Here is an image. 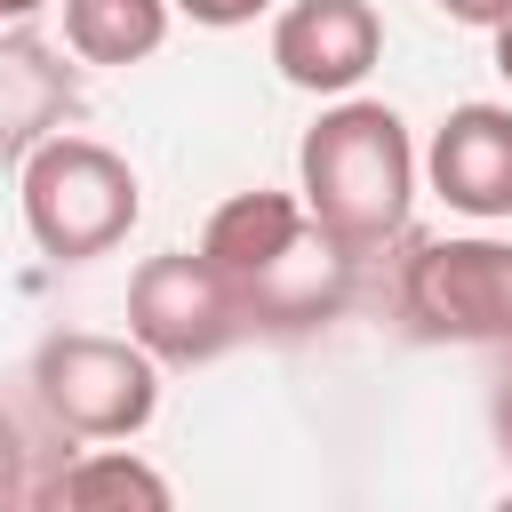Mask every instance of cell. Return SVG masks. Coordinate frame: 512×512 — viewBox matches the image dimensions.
Wrapping results in <instances>:
<instances>
[{
	"instance_id": "cell-6",
	"label": "cell",
	"mask_w": 512,
	"mask_h": 512,
	"mask_svg": "<svg viewBox=\"0 0 512 512\" xmlns=\"http://www.w3.org/2000/svg\"><path fill=\"white\" fill-rule=\"evenodd\" d=\"M128 336L168 368H200V360L232 352L248 336V320H240L232 288L208 272V256L168 248V256H144L128 280Z\"/></svg>"
},
{
	"instance_id": "cell-9",
	"label": "cell",
	"mask_w": 512,
	"mask_h": 512,
	"mask_svg": "<svg viewBox=\"0 0 512 512\" xmlns=\"http://www.w3.org/2000/svg\"><path fill=\"white\" fill-rule=\"evenodd\" d=\"M32 504H56V512H96V504H168V480L152 472V464H136V456H120V448H96V456H72V464H56L40 488H32Z\"/></svg>"
},
{
	"instance_id": "cell-3",
	"label": "cell",
	"mask_w": 512,
	"mask_h": 512,
	"mask_svg": "<svg viewBox=\"0 0 512 512\" xmlns=\"http://www.w3.org/2000/svg\"><path fill=\"white\" fill-rule=\"evenodd\" d=\"M24 224L40 240V256L56 264H88V256H112L136 216H144V192H136V168L96 144V136H48L32 160H24Z\"/></svg>"
},
{
	"instance_id": "cell-8",
	"label": "cell",
	"mask_w": 512,
	"mask_h": 512,
	"mask_svg": "<svg viewBox=\"0 0 512 512\" xmlns=\"http://www.w3.org/2000/svg\"><path fill=\"white\" fill-rule=\"evenodd\" d=\"M432 192L464 216H512V104H456L432 128Z\"/></svg>"
},
{
	"instance_id": "cell-7",
	"label": "cell",
	"mask_w": 512,
	"mask_h": 512,
	"mask_svg": "<svg viewBox=\"0 0 512 512\" xmlns=\"http://www.w3.org/2000/svg\"><path fill=\"white\" fill-rule=\"evenodd\" d=\"M376 56H384V16H376L368 0H296V8H280V24H272V64H280V80L304 88V96H344V88H360V80L376 72Z\"/></svg>"
},
{
	"instance_id": "cell-5",
	"label": "cell",
	"mask_w": 512,
	"mask_h": 512,
	"mask_svg": "<svg viewBox=\"0 0 512 512\" xmlns=\"http://www.w3.org/2000/svg\"><path fill=\"white\" fill-rule=\"evenodd\" d=\"M400 312L440 344H512V240H424L400 272Z\"/></svg>"
},
{
	"instance_id": "cell-1",
	"label": "cell",
	"mask_w": 512,
	"mask_h": 512,
	"mask_svg": "<svg viewBox=\"0 0 512 512\" xmlns=\"http://www.w3.org/2000/svg\"><path fill=\"white\" fill-rule=\"evenodd\" d=\"M208 272L232 288L248 328H312L344 304L352 256L304 216L296 192H232L200 232Z\"/></svg>"
},
{
	"instance_id": "cell-2",
	"label": "cell",
	"mask_w": 512,
	"mask_h": 512,
	"mask_svg": "<svg viewBox=\"0 0 512 512\" xmlns=\"http://www.w3.org/2000/svg\"><path fill=\"white\" fill-rule=\"evenodd\" d=\"M296 200L344 256L384 248L416 200V144L400 128V112L368 104V96L328 104L296 144Z\"/></svg>"
},
{
	"instance_id": "cell-12",
	"label": "cell",
	"mask_w": 512,
	"mask_h": 512,
	"mask_svg": "<svg viewBox=\"0 0 512 512\" xmlns=\"http://www.w3.org/2000/svg\"><path fill=\"white\" fill-rule=\"evenodd\" d=\"M168 8H184L192 24H216V32H232V24H256L272 0H168Z\"/></svg>"
},
{
	"instance_id": "cell-10",
	"label": "cell",
	"mask_w": 512,
	"mask_h": 512,
	"mask_svg": "<svg viewBox=\"0 0 512 512\" xmlns=\"http://www.w3.org/2000/svg\"><path fill=\"white\" fill-rule=\"evenodd\" d=\"M64 40L88 64H144L168 40V0H64Z\"/></svg>"
},
{
	"instance_id": "cell-11",
	"label": "cell",
	"mask_w": 512,
	"mask_h": 512,
	"mask_svg": "<svg viewBox=\"0 0 512 512\" xmlns=\"http://www.w3.org/2000/svg\"><path fill=\"white\" fill-rule=\"evenodd\" d=\"M32 440H24V424L0 408V512H16V504H32Z\"/></svg>"
},
{
	"instance_id": "cell-16",
	"label": "cell",
	"mask_w": 512,
	"mask_h": 512,
	"mask_svg": "<svg viewBox=\"0 0 512 512\" xmlns=\"http://www.w3.org/2000/svg\"><path fill=\"white\" fill-rule=\"evenodd\" d=\"M32 8H48V0H0V24H16V16H32Z\"/></svg>"
},
{
	"instance_id": "cell-15",
	"label": "cell",
	"mask_w": 512,
	"mask_h": 512,
	"mask_svg": "<svg viewBox=\"0 0 512 512\" xmlns=\"http://www.w3.org/2000/svg\"><path fill=\"white\" fill-rule=\"evenodd\" d=\"M496 72H504V80H512V16H504V24H496Z\"/></svg>"
},
{
	"instance_id": "cell-4",
	"label": "cell",
	"mask_w": 512,
	"mask_h": 512,
	"mask_svg": "<svg viewBox=\"0 0 512 512\" xmlns=\"http://www.w3.org/2000/svg\"><path fill=\"white\" fill-rule=\"evenodd\" d=\"M32 392L72 440H128L160 408V360L136 336L64 328L32 352Z\"/></svg>"
},
{
	"instance_id": "cell-13",
	"label": "cell",
	"mask_w": 512,
	"mask_h": 512,
	"mask_svg": "<svg viewBox=\"0 0 512 512\" xmlns=\"http://www.w3.org/2000/svg\"><path fill=\"white\" fill-rule=\"evenodd\" d=\"M440 16H456V24H480V32H496V24L512 16V0H440Z\"/></svg>"
},
{
	"instance_id": "cell-14",
	"label": "cell",
	"mask_w": 512,
	"mask_h": 512,
	"mask_svg": "<svg viewBox=\"0 0 512 512\" xmlns=\"http://www.w3.org/2000/svg\"><path fill=\"white\" fill-rule=\"evenodd\" d=\"M488 424H496V448L512 456V376L496 384V400H488Z\"/></svg>"
}]
</instances>
